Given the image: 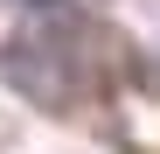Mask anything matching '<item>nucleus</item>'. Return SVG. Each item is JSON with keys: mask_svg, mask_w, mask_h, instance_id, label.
Instances as JSON below:
<instances>
[{"mask_svg": "<svg viewBox=\"0 0 160 154\" xmlns=\"http://www.w3.org/2000/svg\"><path fill=\"white\" fill-rule=\"evenodd\" d=\"M28 7H42V14H49V7H56V0H28Z\"/></svg>", "mask_w": 160, "mask_h": 154, "instance_id": "1", "label": "nucleus"}]
</instances>
